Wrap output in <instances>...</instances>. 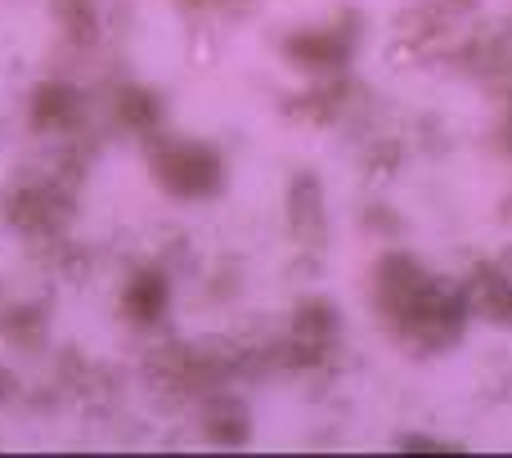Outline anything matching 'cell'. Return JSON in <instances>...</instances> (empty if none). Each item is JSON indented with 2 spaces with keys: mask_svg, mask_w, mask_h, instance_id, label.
I'll use <instances>...</instances> for the list:
<instances>
[{
  "mask_svg": "<svg viewBox=\"0 0 512 458\" xmlns=\"http://www.w3.org/2000/svg\"><path fill=\"white\" fill-rule=\"evenodd\" d=\"M351 54V41H346L342 27H301L297 36L288 41V59L297 68H306L310 77H328L337 72Z\"/></svg>",
  "mask_w": 512,
  "mask_h": 458,
  "instance_id": "277c9868",
  "label": "cell"
},
{
  "mask_svg": "<svg viewBox=\"0 0 512 458\" xmlns=\"http://www.w3.org/2000/svg\"><path fill=\"white\" fill-rule=\"evenodd\" d=\"M288 216H292V229H297V238H324V189H319V180H297L288 194Z\"/></svg>",
  "mask_w": 512,
  "mask_h": 458,
  "instance_id": "5b68a950",
  "label": "cell"
},
{
  "mask_svg": "<svg viewBox=\"0 0 512 458\" xmlns=\"http://www.w3.org/2000/svg\"><path fill=\"white\" fill-rule=\"evenodd\" d=\"M149 171H153V185L162 194L180 198V203H203V198L221 194V185H225L221 153L203 140H189V135H167V131L153 135Z\"/></svg>",
  "mask_w": 512,
  "mask_h": 458,
  "instance_id": "7a4b0ae2",
  "label": "cell"
},
{
  "mask_svg": "<svg viewBox=\"0 0 512 458\" xmlns=\"http://www.w3.org/2000/svg\"><path fill=\"white\" fill-rule=\"evenodd\" d=\"M167 306H171V283H167V274H162L158 265H144V270L126 274V283H122V315L131 319L135 328L162 324Z\"/></svg>",
  "mask_w": 512,
  "mask_h": 458,
  "instance_id": "3957f363",
  "label": "cell"
},
{
  "mask_svg": "<svg viewBox=\"0 0 512 458\" xmlns=\"http://www.w3.org/2000/svg\"><path fill=\"white\" fill-rule=\"evenodd\" d=\"M369 301L378 310L382 328L400 337L414 351H441L454 346L468 324V292L441 283L423 261L405 252H387L373 265Z\"/></svg>",
  "mask_w": 512,
  "mask_h": 458,
  "instance_id": "6da1fadb",
  "label": "cell"
}]
</instances>
